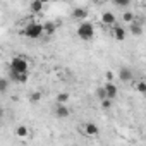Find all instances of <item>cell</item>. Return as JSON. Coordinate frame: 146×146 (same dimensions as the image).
<instances>
[{
	"label": "cell",
	"mask_w": 146,
	"mask_h": 146,
	"mask_svg": "<svg viewBox=\"0 0 146 146\" xmlns=\"http://www.w3.org/2000/svg\"><path fill=\"white\" fill-rule=\"evenodd\" d=\"M23 35L29 40H38L43 36V24L40 23H29L24 29H23Z\"/></svg>",
	"instance_id": "6da1fadb"
},
{
	"label": "cell",
	"mask_w": 146,
	"mask_h": 146,
	"mask_svg": "<svg viewBox=\"0 0 146 146\" xmlns=\"http://www.w3.org/2000/svg\"><path fill=\"white\" fill-rule=\"evenodd\" d=\"M78 36L83 40V41H90V40H93V36H95V26H93V23H81L79 24V28H78Z\"/></svg>",
	"instance_id": "7a4b0ae2"
},
{
	"label": "cell",
	"mask_w": 146,
	"mask_h": 146,
	"mask_svg": "<svg viewBox=\"0 0 146 146\" xmlns=\"http://www.w3.org/2000/svg\"><path fill=\"white\" fill-rule=\"evenodd\" d=\"M11 70L16 72H28V60L23 57H16L11 60Z\"/></svg>",
	"instance_id": "3957f363"
},
{
	"label": "cell",
	"mask_w": 146,
	"mask_h": 146,
	"mask_svg": "<svg viewBox=\"0 0 146 146\" xmlns=\"http://www.w3.org/2000/svg\"><path fill=\"white\" fill-rule=\"evenodd\" d=\"M119 79L122 83H129V81L134 79V72L129 67H120V70H119Z\"/></svg>",
	"instance_id": "277c9868"
},
{
	"label": "cell",
	"mask_w": 146,
	"mask_h": 146,
	"mask_svg": "<svg viewBox=\"0 0 146 146\" xmlns=\"http://www.w3.org/2000/svg\"><path fill=\"white\" fill-rule=\"evenodd\" d=\"M103 88H105L107 98H110V100H115V98L119 96V88H117V86H115V84H113L112 81H108V83H107V84H105Z\"/></svg>",
	"instance_id": "5b68a950"
},
{
	"label": "cell",
	"mask_w": 146,
	"mask_h": 146,
	"mask_svg": "<svg viewBox=\"0 0 146 146\" xmlns=\"http://www.w3.org/2000/svg\"><path fill=\"white\" fill-rule=\"evenodd\" d=\"M9 79H11V81H16V83H26V81H28V72H16V70H11V72H9Z\"/></svg>",
	"instance_id": "8992f818"
},
{
	"label": "cell",
	"mask_w": 146,
	"mask_h": 146,
	"mask_svg": "<svg viewBox=\"0 0 146 146\" xmlns=\"http://www.w3.org/2000/svg\"><path fill=\"white\" fill-rule=\"evenodd\" d=\"M72 19H76V21H84L88 17V11L84 7H76V9H72Z\"/></svg>",
	"instance_id": "52a82bcc"
},
{
	"label": "cell",
	"mask_w": 146,
	"mask_h": 146,
	"mask_svg": "<svg viewBox=\"0 0 146 146\" xmlns=\"http://www.w3.org/2000/svg\"><path fill=\"white\" fill-rule=\"evenodd\" d=\"M129 29H131L132 36H141L143 35V23L134 19L132 23H129Z\"/></svg>",
	"instance_id": "ba28073f"
},
{
	"label": "cell",
	"mask_w": 146,
	"mask_h": 146,
	"mask_svg": "<svg viewBox=\"0 0 146 146\" xmlns=\"http://www.w3.org/2000/svg\"><path fill=\"white\" fill-rule=\"evenodd\" d=\"M55 117L57 119H67L69 117V108L65 107V103H57V107H55Z\"/></svg>",
	"instance_id": "9c48e42d"
},
{
	"label": "cell",
	"mask_w": 146,
	"mask_h": 146,
	"mask_svg": "<svg viewBox=\"0 0 146 146\" xmlns=\"http://www.w3.org/2000/svg\"><path fill=\"white\" fill-rule=\"evenodd\" d=\"M115 14H112V12H103L102 14V23L103 24H107V26H113L115 24Z\"/></svg>",
	"instance_id": "30bf717a"
},
{
	"label": "cell",
	"mask_w": 146,
	"mask_h": 146,
	"mask_svg": "<svg viewBox=\"0 0 146 146\" xmlns=\"http://www.w3.org/2000/svg\"><path fill=\"white\" fill-rule=\"evenodd\" d=\"M84 132H86L88 136H96V134L100 132V129H98V125H96V124L88 122V124L84 125Z\"/></svg>",
	"instance_id": "8fae6325"
},
{
	"label": "cell",
	"mask_w": 146,
	"mask_h": 146,
	"mask_svg": "<svg viewBox=\"0 0 146 146\" xmlns=\"http://www.w3.org/2000/svg\"><path fill=\"white\" fill-rule=\"evenodd\" d=\"M113 38L119 40V41H124L125 40V29L122 26H115L113 28Z\"/></svg>",
	"instance_id": "7c38bea8"
},
{
	"label": "cell",
	"mask_w": 146,
	"mask_h": 146,
	"mask_svg": "<svg viewBox=\"0 0 146 146\" xmlns=\"http://www.w3.org/2000/svg\"><path fill=\"white\" fill-rule=\"evenodd\" d=\"M55 29H57V26L53 23H45L43 24V35H46V36H53Z\"/></svg>",
	"instance_id": "4fadbf2b"
},
{
	"label": "cell",
	"mask_w": 146,
	"mask_h": 146,
	"mask_svg": "<svg viewBox=\"0 0 146 146\" xmlns=\"http://www.w3.org/2000/svg\"><path fill=\"white\" fill-rule=\"evenodd\" d=\"M43 5H45V4H41L40 0H33V2H31V5H29V11H31L33 14H38V12H41Z\"/></svg>",
	"instance_id": "5bb4252c"
},
{
	"label": "cell",
	"mask_w": 146,
	"mask_h": 146,
	"mask_svg": "<svg viewBox=\"0 0 146 146\" xmlns=\"http://www.w3.org/2000/svg\"><path fill=\"white\" fill-rule=\"evenodd\" d=\"M11 86V79L9 78H0V93H7Z\"/></svg>",
	"instance_id": "9a60e30c"
},
{
	"label": "cell",
	"mask_w": 146,
	"mask_h": 146,
	"mask_svg": "<svg viewBox=\"0 0 146 146\" xmlns=\"http://www.w3.org/2000/svg\"><path fill=\"white\" fill-rule=\"evenodd\" d=\"M136 17H134V14H132V11H125L124 14H122V21L124 23H132Z\"/></svg>",
	"instance_id": "2e32d148"
},
{
	"label": "cell",
	"mask_w": 146,
	"mask_h": 146,
	"mask_svg": "<svg viewBox=\"0 0 146 146\" xmlns=\"http://www.w3.org/2000/svg\"><path fill=\"white\" fill-rule=\"evenodd\" d=\"M16 134H17L19 137H24V136H28V127H26V125H19V127L16 129Z\"/></svg>",
	"instance_id": "e0dca14e"
},
{
	"label": "cell",
	"mask_w": 146,
	"mask_h": 146,
	"mask_svg": "<svg viewBox=\"0 0 146 146\" xmlns=\"http://www.w3.org/2000/svg\"><path fill=\"white\" fill-rule=\"evenodd\" d=\"M112 2H113V5H117V7H129L131 0H112Z\"/></svg>",
	"instance_id": "ac0fdd59"
},
{
	"label": "cell",
	"mask_w": 146,
	"mask_h": 146,
	"mask_svg": "<svg viewBox=\"0 0 146 146\" xmlns=\"http://www.w3.org/2000/svg\"><path fill=\"white\" fill-rule=\"evenodd\" d=\"M67 100H69V93H60L57 96V103H67Z\"/></svg>",
	"instance_id": "d6986e66"
},
{
	"label": "cell",
	"mask_w": 146,
	"mask_h": 146,
	"mask_svg": "<svg viewBox=\"0 0 146 146\" xmlns=\"http://www.w3.org/2000/svg\"><path fill=\"white\" fill-rule=\"evenodd\" d=\"M96 96H98L100 100H103V98H107V93H105V88H103V86H100V88H96Z\"/></svg>",
	"instance_id": "ffe728a7"
},
{
	"label": "cell",
	"mask_w": 146,
	"mask_h": 146,
	"mask_svg": "<svg viewBox=\"0 0 146 146\" xmlns=\"http://www.w3.org/2000/svg\"><path fill=\"white\" fill-rule=\"evenodd\" d=\"M136 90H137V93L144 95V93H146V84H144L143 81H139V83H137V86H136Z\"/></svg>",
	"instance_id": "44dd1931"
},
{
	"label": "cell",
	"mask_w": 146,
	"mask_h": 146,
	"mask_svg": "<svg viewBox=\"0 0 146 146\" xmlns=\"http://www.w3.org/2000/svg\"><path fill=\"white\" fill-rule=\"evenodd\" d=\"M40 100H41V93H33V95L29 96V102H31V103H38Z\"/></svg>",
	"instance_id": "7402d4cb"
},
{
	"label": "cell",
	"mask_w": 146,
	"mask_h": 146,
	"mask_svg": "<svg viewBox=\"0 0 146 146\" xmlns=\"http://www.w3.org/2000/svg\"><path fill=\"white\" fill-rule=\"evenodd\" d=\"M105 78H107V81H113V79H115V78H113V72H110V70L105 72Z\"/></svg>",
	"instance_id": "603a6c76"
},
{
	"label": "cell",
	"mask_w": 146,
	"mask_h": 146,
	"mask_svg": "<svg viewBox=\"0 0 146 146\" xmlns=\"http://www.w3.org/2000/svg\"><path fill=\"white\" fill-rule=\"evenodd\" d=\"M2 119H4V108L0 107V120H2Z\"/></svg>",
	"instance_id": "cb8c5ba5"
},
{
	"label": "cell",
	"mask_w": 146,
	"mask_h": 146,
	"mask_svg": "<svg viewBox=\"0 0 146 146\" xmlns=\"http://www.w3.org/2000/svg\"><path fill=\"white\" fill-rule=\"evenodd\" d=\"M91 2H95V4H102L103 0H91Z\"/></svg>",
	"instance_id": "d4e9b609"
},
{
	"label": "cell",
	"mask_w": 146,
	"mask_h": 146,
	"mask_svg": "<svg viewBox=\"0 0 146 146\" xmlns=\"http://www.w3.org/2000/svg\"><path fill=\"white\" fill-rule=\"evenodd\" d=\"M40 2H41V4H48V2H50V0H40Z\"/></svg>",
	"instance_id": "484cf974"
},
{
	"label": "cell",
	"mask_w": 146,
	"mask_h": 146,
	"mask_svg": "<svg viewBox=\"0 0 146 146\" xmlns=\"http://www.w3.org/2000/svg\"><path fill=\"white\" fill-rule=\"evenodd\" d=\"M50 2H57V0H50Z\"/></svg>",
	"instance_id": "4316f807"
}]
</instances>
